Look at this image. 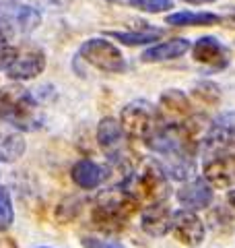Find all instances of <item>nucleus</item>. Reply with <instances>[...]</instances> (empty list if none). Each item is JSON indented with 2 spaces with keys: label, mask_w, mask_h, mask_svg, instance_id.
Here are the masks:
<instances>
[{
  "label": "nucleus",
  "mask_w": 235,
  "mask_h": 248,
  "mask_svg": "<svg viewBox=\"0 0 235 248\" xmlns=\"http://www.w3.org/2000/svg\"><path fill=\"white\" fill-rule=\"evenodd\" d=\"M0 120L25 133L37 130L42 126V114L33 93L21 85H9L0 89Z\"/></svg>",
  "instance_id": "7ed1b4c3"
},
{
  "label": "nucleus",
  "mask_w": 235,
  "mask_h": 248,
  "mask_svg": "<svg viewBox=\"0 0 235 248\" xmlns=\"http://www.w3.org/2000/svg\"><path fill=\"white\" fill-rule=\"evenodd\" d=\"M78 56L101 73L120 75L126 71V58L120 48L103 37H91V40L83 42L78 48Z\"/></svg>",
  "instance_id": "39448f33"
},
{
  "label": "nucleus",
  "mask_w": 235,
  "mask_h": 248,
  "mask_svg": "<svg viewBox=\"0 0 235 248\" xmlns=\"http://www.w3.org/2000/svg\"><path fill=\"white\" fill-rule=\"evenodd\" d=\"M171 217H174V211L165 203L147 205L140 213V228L148 236L161 238L171 230Z\"/></svg>",
  "instance_id": "dca6fc26"
},
{
  "label": "nucleus",
  "mask_w": 235,
  "mask_h": 248,
  "mask_svg": "<svg viewBox=\"0 0 235 248\" xmlns=\"http://www.w3.org/2000/svg\"><path fill=\"white\" fill-rule=\"evenodd\" d=\"M83 248H126L120 242H114V240H101V238H91V236H85L81 240Z\"/></svg>",
  "instance_id": "393cba45"
},
{
  "label": "nucleus",
  "mask_w": 235,
  "mask_h": 248,
  "mask_svg": "<svg viewBox=\"0 0 235 248\" xmlns=\"http://www.w3.org/2000/svg\"><path fill=\"white\" fill-rule=\"evenodd\" d=\"M42 248H48V246H42Z\"/></svg>",
  "instance_id": "cd10ccee"
},
{
  "label": "nucleus",
  "mask_w": 235,
  "mask_h": 248,
  "mask_svg": "<svg viewBox=\"0 0 235 248\" xmlns=\"http://www.w3.org/2000/svg\"><path fill=\"white\" fill-rule=\"evenodd\" d=\"M45 71V54L35 46L17 48L15 58L6 66V75L15 81H29Z\"/></svg>",
  "instance_id": "9d476101"
},
{
  "label": "nucleus",
  "mask_w": 235,
  "mask_h": 248,
  "mask_svg": "<svg viewBox=\"0 0 235 248\" xmlns=\"http://www.w3.org/2000/svg\"><path fill=\"white\" fill-rule=\"evenodd\" d=\"M227 211L235 215V190L227 192Z\"/></svg>",
  "instance_id": "a878e982"
},
{
  "label": "nucleus",
  "mask_w": 235,
  "mask_h": 248,
  "mask_svg": "<svg viewBox=\"0 0 235 248\" xmlns=\"http://www.w3.org/2000/svg\"><path fill=\"white\" fill-rule=\"evenodd\" d=\"M213 197H215L213 186H210L205 178H192V180L186 182L176 195L177 203L184 209H190V211H202V209L210 207Z\"/></svg>",
  "instance_id": "ddd939ff"
},
{
  "label": "nucleus",
  "mask_w": 235,
  "mask_h": 248,
  "mask_svg": "<svg viewBox=\"0 0 235 248\" xmlns=\"http://www.w3.org/2000/svg\"><path fill=\"white\" fill-rule=\"evenodd\" d=\"M159 112L165 118V122H174L179 124L188 120L190 116H194L192 112V104L188 93L182 89H165L159 97Z\"/></svg>",
  "instance_id": "4468645a"
},
{
  "label": "nucleus",
  "mask_w": 235,
  "mask_h": 248,
  "mask_svg": "<svg viewBox=\"0 0 235 248\" xmlns=\"http://www.w3.org/2000/svg\"><path fill=\"white\" fill-rule=\"evenodd\" d=\"M23 153H25V141L19 133H9L0 137V161L2 164L17 161Z\"/></svg>",
  "instance_id": "aec40b11"
},
{
  "label": "nucleus",
  "mask_w": 235,
  "mask_h": 248,
  "mask_svg": "<svg viewBox=\"0 0 235 248\" xmlns=\"http://www.w3.org/2000/svg\"><path fill=\"white\" fill-rule=\"evenodd\" d=\"M231 147H235V112H223L206 126L200 139V149L217 155Z\"/></svg>",
  "instance_id": "0eeeda50"
},
{
  "label": "nucleus",
  "mask_w": 235,
  "mask_h": 248,
  "mask_svg": "<svg viewBox=\"0 0 235 248\" xmlns=\"http://www.w3.org/2000/svg\"><path fill=\"white\" fill-rule=\"evenodd\" d=\"M120 124L128 137L147 141L148 137H153L165 124V118L161 116L159 108L153 106L151 102H147V99H134V102H130L122 108Z\"/></svg>",
  "instance_id": "20e7f679"
},
{
  "label": "nucleus",
  "mask_w": 235,
  "mask_h": 248,
  "mask_svg": "<svg viewBox=\"0 0 235 248\" xmlns=\"http://www.w3.org/2000/svg\"><path fill=\"white\" fill-rule=\"evenodd\" d=\"M184 2H190V4H208V2H215V0H184Z\"/></svg>",
  "instance_id": "bb28decb"
},
{
  "label": "nucleus",
  "mask_w": 235,
  "mask_h": 248,
  "mask_svg": "<svg viewBox=\"0 0 235 248\" xmlns=\"http://www.w3.org/2000/svg\"><path fill=\"white\" fill-rule=\"evenodd\" d=\"M15 221V209L9 188L0 186V230H9V226Z\"/></svg>",
  "instance_id": "b1692460"
},
{
  "label": "nucleus",
  "mask_w": 235,
  "mask_h": 248,
  "mask_svg": "<svg viewBox=\"0 0 235 248\" xmlns=\"http://www.w3.org/2000/svg\"><path fill=\"white\" fill-rule=\"evenodd\" d=\"M122 188H126L138 201V205L147 207L155 203H165V199L171 192V184L159 161L145 159L136 170H132L126 176Z\"/></svg>",
  "instance_id": "f03ea898"
},
{
  "label": "nucleus",
  "mask_w": 235,
  "mask_h": 248,
  "mask_svg": "<svg viewBox=\"0 0 235 248\" xmlns=\"http://www.w3.org/2000/svg\"><path fill=\"white\" fill-rule=\"evenodd\" d=\"M192 97H196L200 104L217 106L219 99H221V89H219L217 83L202 79V81H198V83H194V87H192Z\"/></svg>",
  "instance_id": "4be33fe9"
},
{
  "label": "nucleus",
  "mask_w": 235,
  "mask_h": 248,
  "mask_svg": "<svg viewBox=\"0 0 235 248\" xmlns=\"http://www.w3.org/2000/svg\"><path fill=\"white\" fill-rule=\"evenodd\" d=\"M165 33L163 29H155V27H145L140 31H107V37L120 42L124 46H147V44H153L157 42L159 37Z\"/></svg>",
  "instance_id": "6ab92c4d"
},
{
  "label": "nucleus",
  "mask_w": 235,
  "mask_h": 248,
  "mask_svg": "<svg viewBox=\"0 0 235 248\" xmlns=\"http://www.w3.org/2000/svg\"><path fill=\"white\" fill-rule=\"evenodd\" d=\"M171 234L177 240L179 244L184 246H198L202 240H205V223L196 211H190V209H179V211H174V217H171Z\"/></svg>",
  "instance_id": "9b49d317"
},
{
  "label": "nucleus",
  "mask_w": 235,
  "mask_h": 248,
  "mask_svg": "<svg viewBox=\"0 0 235 248\" xmlns=\"http://www.w3.org/2000/svg\"><path fill=\"white\" fill-rule=\"evenodd\" d=\"M140 209L138 201L126 188L101 190L91 205V221L95 228L107 234H116L126 228V223Z\"/></svg>",
  "instance_id": "f257e3e1"
},
{
  "label": "nucleus",
  "mask_w": 235,
  "mask_h": 248,
  "mask_svg": "<svg viewBox=\"0 0 235 248\" xmlns=\"http://www.w3.org/2000/svg\"><path fill=\"white\" fill-rule=\"evenodd\" d=\"M192 44L190 40H184V37H174V40H167V42H161L157 46H151L143 52L140 60L151 64V62H167V60H176V58H182L186 52H190Z\"/></svg>",
  "instance_id": "f3484780"
},
{
  "label": "nucleus",
  "mask_w": 235,
  "mask_h": 248,
  "mask_svg": "<svg viewBox=\"0 0 235 248\" xmlns=\"http://www.w3.org/2000/svg\"><path fill=\"white\" fill-rule=\"evenodd\" d=\"M114 4L128 6V9H136L143 13H165L169 9H174V0H109Z\"/></svg>",
  "instance_id": "412c9836"
},
{
  "label": "nucleus",
  "mask_w": 235,
  "mask_h": 248,
  "mask_svg": "<svg viewBox=\"0 0 235 248\" xmlns=\"http://www.w3.org/2000/svg\"><path fill=\"white\" fill-rule=\"evenodd\" d=\"M0 23L9 29V33H31L39 23H42V13L29 4H19L17 0L0 2Z\"/></svg>",
  "instance_id": "6e6552de"
},
{
  "label": "nucleus",
  "mask_w": 235,
  "mask_h": 248,
  "mask_svg": "<svg viewBox=\"0 0 235 248\" xmlns=\"http://www.w3.org/2000/svg\"><path fill=\"white\" fill-rule=\"evenodd\" d=\"M167 25L174 27H208V25H219L223 23L221 15L215 13H206V11H179V13H171L165 17Z\"/></svg>",
  "instance_id": "a211bd4d"
},
{
  "label": "nucleus",
  "mask_w": 235,
  "mask_h": 248,
  "mask_svg": "<svg viewBox=\"0 0 235 248\" xmlns=\"http://www.w3.org/2000/svg\"><path fill=\"white\" fill-rule=\"evenodd\" d=\"M192 58L198 64L206 66L208 73H217L229 66L231 54L227 50V46H223L215 35H202L192 44Z\"/></svg>",
  "instance_id": "1a4fd4ad"
},
{
  "label": "nucleus",
  "mask_w": 235,
  "mask_h": 248,
  "mask_svg": "<svg viewBox=\"0 0 235 248\" xmlns=\"http://www.w3.org/2000/svg\"><path fill=\"white\" fill-rule=\"evenodd\" d=\"M70 178L83 190H95L109 178V168L93 159H78L70 168Z\"/></svg>",
  "instance_id": "2eb2a0df"
},
{
  "label": "nucleus",
  "mask_w": 235,
  "mask_h": 248,
  "mask_svg": "<svg viewBox=\"0 0 235 248\" xmlns=\"http://www.w3.org/2000/svg\"><path fill=\"white\" fill-rule=\"evenodd\" d=\"M202 178L213 186V188H229L235 184V155L231 153H217L213 155L205 168Z\"/></svg>",
  "instance_id": "f8f14e48"
},
{
  "label": "nucleus",
  "mask_w": 235,
  "mask_h": 248,
  "mask_svg": "<svg viewBox=\"0 0 235 248\" xmlns=\"http://www.w3.org/2000/svg\"><path fill=\"white\" fill-rule=\"evenodd\" d=\"M126 133H124L120 120L112 118H101L97 124V145L99 149L103 151V155L109 159V164L116 166V168H128V157H130V151H128V141H126ZM132 172V170H130Z\"/></svg>",
  "instance_id": "423d86ee"
},
{
  "label": "nucleus",
  "mask_w": 235,
  "mask_h": 248,
  "mask_svg": "<svg viewBox=\"0 0 235 248\" xmlns=\"http://www.w3.org/2000/svg\"><path fill=\"white\" fill-rule=\"evenodd\" d=\"M81 209H83V199H78V197H68L64 199L62 203L56 207V219L58 221H73L74 217L81 213Z\"/></svg>",
  "instance_id": "5701e85b"
}]
</instances>
